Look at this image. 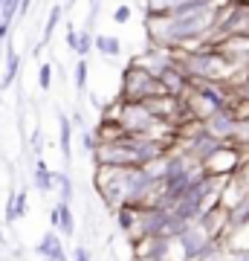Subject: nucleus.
<instances>
[{
	"mask_svg": "<svg viewBox=\"0 0 249 261\" xmlns=\"http://www.w3.org/2000/svg\"><path fill=\"white\" fill-rule=\"evenodd\" d=\"M180 64L185 67V73L191 75V82H229L232 64L226 53H220L217 47H194V49H177Z\"/></svg>",
	"mask_w": 249,
	"mask_h": 261,
	"instance_id": "1",
	"label": "nucleus"
},
{
	"mask_svg": "<svg viewBox=\"0 0 249 261\" xmlns=\"http://www.w3.org/2000/svg\"><path fill=\"white\" fill-rule=\"evenodd\" d=\"M165 84L159 82V75L142 70L139 64L130 61L122 73V102H148V99H157V96H165Z\"/></svg>",
	"mask_w": 249,
	"mask_h": 261,
	"instance_id": "2",
	"label": "nucleus"
},
{
	"mask_svg": "<svg viewBox=\"0 0 249 261\" xmlns=\"http://www.w3.org/2000/svg\"><path fill=\"white\" fill-rule=\"evenodd\" d=\"M171 250H174V238L168 235H145V238L130 241V255L136 261H168Z\"/></svg>",
	"mask_w": 249,
	"mask_h": 261,
	"instance_id": "3",
	"label": "nucleus"
},
{
	"mask_svg": "<svg viewBox=\"0 0 249 261\" xmlns=\"http://www.w3.org/2000/svg\"><path fill=\"white\" fill-rule=\"evenodd\" d=\"M35 252L46 261H67V250H64V241H61V232H56V229H49V232L41 235Z\"/></svg>",
	"mask_w": 249,
	"mask_h": 261,
	"instance_id": "4",
	"label": "nucleus"
},
{
	"mask_svg": "<svg viewBox=\"0 0 249 261\" xmlns=\"http://www.w3.org/2000/svg\"><path fill=\"white\" fill-rule=\"evenodd\" d=\"M113 218H116V226H119V232H125V238L128 241H133L136 238V229H139V212H142V206H119V209H113Z\"/></svg>",
	"mask_w": 249,
	"mask_h": 261,
	"instance_id": "5",
	"label": "nucleus"
},
{
	"mask_svg": "<svg viewBox=\"0 0 249 261\" xmlns=\"http://www.w3.org/2000/svg\"><path fill=\"white\" fill-rule=\"evenodd\" d=\"M32 186L41 195H49L56 189V168H49L44 157H35V168H32Z\"/></svg>",
	"mask_w": 249,
	"mask_h": 261,
	"instance_id": "6",
	"label": "nucleus"
},
{
	"mask_svg": "<svg viewBox=\"0 0 249 261\" xmlns=\"http://www.w3.org/2000/svg\"><path fill=\"white\" fill-rule=\"evenodd\" d=\"M6 56H3V82H0V90H9L12 84L18 82V73H20V56L15 53V47H12V41H9V47L3 49Z\"/></svg>",
	"mask_w": 249,
	"mask_h": 261,
	"instance_id": "7",
	"label": "nucleus"
},
{
	"mask_svg": "<svg viewBox=\"0 0 249 261\" xmlns=\"http://www.w3.org/2000/svg\"><path fill=\"white\" fill-rule=\"evenodd\" d=\"M73 134H75L73 116L58 113V148H61L64 160H73Z\"/></svg>",
	"mask_w": 249,
	"mask_h": 261,
	"instance_id": "8",
	"label": "nucleus"
},
{
	"mask_svg": "<svg viewBox=\"0 0 249 261\" xmlns=\"http://www.w3.org/2000/svg\"><path fill=\"white\" fill-rule=\"evenodd\" d=\"M26 209H29V192H9V197H6V221L9 224H15V221H20V218H26Z\"/></svg>",
	"mask_w": 249,
	"mask_h": 261,
	"instance_id": "9",
	"label": "nucleus"
},
{
	"mask_svg": "<svg viewBox=\"0 0 249 261\" xmlns=\"http://www.w3.org/2000/svg\"><path fill=\"white\" fill-rule=\"evenodd\" d=\"M52 209H56V215H58V229L56 232H61L64 238H73L75 235V215H73V209H70V203H67V200H58Z\"/></svg>",
	"mask_w": 249,
	"mask_h": 261,
	"instance_id": "10",
	"label": "nucleus"
},
{
	"mask_svg": "<svg viewBox=\"0 0 249 261\" xmlns=\"http://www.w3.org/2000/svg\"><path fill=\"white\" fill-rule=\"evenodd\" d=\"M96 53L104 58H119L122 56V41L116 35H96Z\"/></svg>",
	"mask_w": 249,
	"mask_h": 261,
	"instance_id": "11",
	"label": "nucleus"
},
{
	"mask_svg": "<svg viewBox=\"0 0 249 261\" xmlns=\"http://www.w3.org/2000/svg\"><path fill=\"white\" fill-rule=\"evenodd\" d=\"M64 9H67V6H61V3H56V6L49 9V15H46V23H44V35H41V41H44V44L52 38L56 27L61 23V18H64Z\"/></svg>",
	"mask_w": 249,
	"mask_h": 261,
	"instance_id": "12",
	"label": "nucleus"
},
{
	"mask_svg": "<svg viewBox=\"0 0 249 261\" xmlns=\"http://www.w3.org/2000/svg\"><path fill=\"white\" fill-rule=\"evenodd\" d=\"M96 49V35L93 29H78V47H75V58H87Z\"/></svg>",
	"mask_w": 249,
	"mask_h": 261,
	"instance_id": "13",
	"label": "nucleus"
},
{
	"mask_svg": "<svg viewBox=\"0 0 249 261\" xmlns=\"http://www.w3.org/2000/svg\"><path fill=\"white\" fill-rule=\"evenodd\" d=\"M73 84H75V93H87V58H78V61H75Z\"/></svg>",
	"mask_w": 249,
	"mask_h": 261,
	"instance_id": "14",
	"label": "nucleus"
},
{
	"mask_svg": "<svg viewBox=\"0 0 249 261\" xmlns=\"http://www.w3.org/2000/svg\"><path fill=\"white\" fill-rule=\"evenodd\" d=\"M56 186H58V195H61V200H73V180H70V174L67 171H56Z\"/></svg>",
	"mask_w": 249,
	"mask_h": 261,
	"instance_id": "15",
	"label": "nucleus"
},
{
	"mask_svg": "<svg viewBox=\"0 0 249 261\" xmlns=\"http://www.w3.org/2000/svg\"><path fill=\"white\" fill-rule=\"evenodd\" d=\"M18 15H20V0H3V6H0V20H3V23H12Z\"/></svg>",
	"mask_w": 249,
	"mask_h": 261,
	"instance_id": "16",
	"label": "nucleus"
},
{
	"mask_svg": "<svg viewBox=\"0 0 249 261\" xmlns=\"http://www.w3.org/2000/svg\"><path fill=\"white\" fill-rule=\"evenodd\" d=\"M38 87H41L44 93L52 90V64H49V61H44L41 70H38Z\"/></svg>",
	"mask_w": 249,
	"mask_h": 261,
	"instance_id": "17",
	"label": "nucleus"
},
{
	"mask_svg": "<svg viewBox=\"0 0 249 261\" xmlns=\"http://www.w3.org/2000/svg\"><path fill=\"white\" fill-rule=\"evenodd\" d=\"M130 20V6H125V3H122V6H116V9H113V23H128Z\"/></svg>",
	"mask_w": 249,
	"mask_h": 261,
	"instance_id": "18",
	"label": "nucleus"
},
{
	"mask_svg": "<svg viewBox=\"0 0 249 261\" xmlns=\"http://www.w3.org/2000/svg\"><path fill=\"white\" fill-rule=\"evenodd\" d=\"M73 261H90V250H87V247H81V244H75Z\"/></svg>",
	"mask_w": 249,
	"mask_h": 261,
	"instance_id": "19",
	"label": "nucleus"
},
{
	"mask_svg": "<svg viewBox=\"0 0 249 261\" xmlns=\"http://www.w3.org/2000/svg\"><path fill=\"white\" fill-rule=\"evenodd\" d=\"M67 47L75 53V47H78V32H75V27H67Z\"/></svg>",
	"mask_w": 249,
	"mask_h": 261,
	"instance_id": "20",
	"label": "nucleus"
},
{
	"mask_svg": "<svg viewBox=\"0 0 249 261\" xmlns=\"http://www.w3.org/2000/svg\"><path fill=\"white\" fill-rule=\"evenodd\" d=\"M240 145L249 148V119H243V128H240Z\"/></svg>",
	"mask_w": 249,
	"mask_h": 261,
	"instance_id": "21",
	"label": "nucleus"
},
{
	"mask_svg": "<svg viewBox=\"0 0 249 261\" xmlns=\"http://www.w3.org/2000/svg\"><path fill=\"white\" fill-rule=\"evenodd\" d=\"M238 96H240V99H249V75L243 79V84L238 87Z\"/></svg>",
	"mask_w": 249,
	"mask_h": 261,
	"instance_id": "22",
	"label": "nucleus"
},
{
	"mask_svg": "<svg viewBox=\"0 0 249 261\" xmlns=\"http://www.w3.org/2000/svg\"><path fill=\"white\" fill-rule=\"evenodd\" d=\"M9 29H12V23H3V20H0V41H6V35H9Z\"/></svg>",
	"mask_w": 249,
	"mask_h": 261,
	"instance_id": "23",
	"label": "nucleus"
},
{
	"mask_svg": "<svg viewBox=\"0 0 249 261\" xmlns=\"http://www.w3.org/2000/svg\"><path fill=\"white\" fill-rule=\"evenodd\" d=\"M96 12H99V0H90V18H96Z\"/></svg>",
	"mask_w": 249,
	"mask_h": 261,
	"instance_id": "24",
	"label": "nucleus"
},
{
	"mask_svg": "<svg viewBox=\"0 0 249 261\" xmlns=\"http://www.w3.org/2000/svg\"><path fill=\"white\" fill-rule=\"evenodd\" d=\"M212 261H229V258H226V255H217V258H212Z\"/></svg>",
	"mask_w": 249,
	"mask_h": 261,
	"instance_id": "25",
	"label": "nucleus"
},
{
	"mask_svg": "<svg viewBox=\"0 0 249 261\" xmlns=\"http://www.w3.org/2000/svg\"><path fill=\"white\" fill-rule=\"evenodd\" d=\"M238 261H249V255H238Z\"/></svg>",
	"mask_w": 249,
	"mask_h": 261,
	"instance_id": "26",
	"label": "nucleus"
},
{
	"mask_svg": "<svg viewBox=\"0 0 249 261\" xmlns=\"http://www.w3.org/2000/svg\"><path fill=\"white\" fill-rule=\"evenodd\" d=\"M73 3H75V0H67V3H64V6H73Z\"/></svg>",
	"mask_w": 249,
	"mask_h": 261,
	"instance_id": "27",
	"label": "nucleus"
},
{
	"mask_svg": "<svg viewBox=\"0 0 249 261\" xmlns=\"http://www.w3.org/2000/svg\"><path fill=\"white\" fill-rule=\"evenodd\" d=\"M0 128H3V119H0Z\"/></svg>",
	"mask_w": 249,
	"mask_h": 261,
	"instance_id": "28",
	"label": "nucleus"
},
{
	"mask_svg": "<svg viewBox=\"0 0 249 261\" xmlns=\"http://www.w3.org/2000/svg\"><path fill=\"white\" fill-rule=\"evenodd\" d=\"M0 6H3V0H0Z\"/></svg>",
	"mask_w": 249,
	"mask_h": 261,
	"instance_id": "29",
	"label": "nucleus"
},
{
	"mask_svg": "<svg viewBox=\"0 0 249 261\" xmlns=\"http://www.w3.org/2000/svg\"><path fill=\"white\" fill-rule=\"evenodd\" d=\"M168 261H171V258H168Z\"/></svg>",
	"mask_w": 249,
	"mask_h": 261,
	"instance_id": "30",
	"label": "nucleus"
}]
</instances>
